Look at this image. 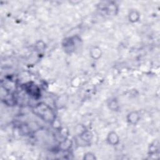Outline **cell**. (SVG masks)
I'll list each match as a JSON object with an SVG mask.
<instances>
[{
	"label": "cell",
	"mask_w": 160,
	"mask_h": 160,
	"mask_svg": "<svg viewBox=\"0 0 160 160\" xmlns=\"http://www.w3.org/2000/svg\"><path fill=\"white\" fill-rule=\"evenodd\" d=\"M100 50H101L100 48H98L94 47V48H93L91 50V56L94 59L99 58L101 56V51Z\"/></svg>",
	"instance_id": "8992f818"
},
{
	"label": "cell",
	"mask_w": 160,
	"mask_h": 160,
	"mask_svg": "<svg viewBox=\"0 0 160 160\" xmlns=\"http://www.w3.org/2000/svg\"><path fill=\"white\" fill-rule=\"evenodd\" d=\"M139 120V116L137 112H131L128 116V121H129L130 123L135 124H136Z\"/></svg>",
	"instance_id": "277c9868"
},
{
	"label": "cell",
	"mask_w": 160,
	"mask_h": 160,
	"mask_svg": "<svg viewBox=\"0 0 160 160\" xmlns=\"http://www.w3.org/2000/svg\"><path fill=\"white\" fill-rule=\"evenodd\" d=\"M84 159H95L96 157L94 156L93 154L91 153H88L86 154H85V157Z\"/></svg>",
	"instance_id": "52a82bcc"
},
{
	"label": "cell",
	"mask_w": 160,
	"mask_h": 160,
	"mask_svg": "<svg viewBox=\"0 0 160 160\" xmlns=\"http://www.w3.org/2000/svg\"><path fill=\"white\" fill-rule=\"evenodd\" d=\"M139 18V14L136 11H132L129 14V20L130 21L135 23L138 21Z\"/></svg>",
	"instance_id": "5b68a950"
},
{
	"label": "cell",
	"mask_w": 160,
	"mask_h": 160,
	"mask_svg": "<svg viewBox=\"0 0 160 160\" xmlns=\"http://www.w3.org/2000/svg\"><path fill=\"white\" fill-rule=\"evenodd\" d=\"M33 111L40 118L46 122H52L55 119V114L53 109L45 103L38 104L34 108Z\"/></svg>",
	"instance_id": "6da1fadb"
},
{
	"label": "cell",
	"mask_w": 160,
	"mask_h": 160,
	"mask_svg": "<svg viewBox=\"0 0 160 160\" xmlns=\"http://www.w3.org/2000/svg\"><path fill=\"white\" fill-rule=\"evenodd\" d=\"M26 90L29 94H31V96H33L34 97H36V96L39 94L40 93L38 88L35 85H31V83H29V85L27 86Z\"/></svg>",
	"instance_id": "3957f363"
},
{
	"label": "cell",
	"mask_w": 160,
	"mask_h": 160,
	"mask_svg": "<svg viewBox=\"0 0 160 160\" xmlns=\"http://www.w3.org/2000/svg\"><path fill=\"white\" fill-rule=\"evenodd\" d=\"M108 141L112 145H116L119 143V137L115 132H111L108 136Z\"/></svg>",
	"instance_id": "7a4b0ae2"
}]
</instances>
